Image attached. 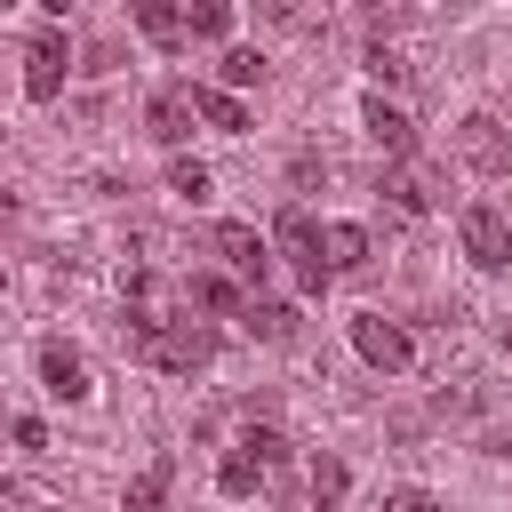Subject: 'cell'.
Masks as SVG:
<instances>
[{
  "instance_id": "cell-1",
  "label": "cell",
  "mask_w": 512,
  "mask_h": 512,
  "mask_svg": "<svg viewBox=\"0 0 512 512\" xmlns=\"http://www.w3.org/2000/svg\"><path fill=\"white\" fill-rule=\"evenodd\" d=\"M272 248L288 256V272H296V288H304V296H320V288L336 280V272L320 264V224H312V208H296V200H288V208H280V224H272Z\"/></svg>"
},
{
  "instance_id": "cell-2",
  "label": "cell",
  "mask_w": 512,
  "mask_h": 512,
  "mask_svg": "<svg viewBox=\"0 0 512 512\" xmlns=\"http://www.w3.org/2000/svg\"><path fill=\"white\" fill-rule=\"evenodd\" d=\"M144 360L168 368V376H200V368L216 360V328H208V320H168L160 336H144Z\"/></svg>"
},
{
  "instance_id": "cell-3",
  "label": "cell",
  "mask_w": 512,
  "mask_h": 512,
  "mask_svg": "<svg viewBox=\"0 0 512 512\" xmlns=\"http://www.w3.org/2000/svg\"><path fill=\"white\" fill-rule=\"evenodd\" d=\"M456 240H464V256H472L480 272H504V264H512V224H504V208H488V200H472V208L456 216Z\"/></svg>"
},
{
  "instance_id": "cell-4",
  "label": "cell",
  "mask_w": 512,
  "mask_h": 512,
  "mask_svg": "<svg viewBox=\"0 0 512 512\" xmlns=\"http://www.w3.org/2000/svg\"><path fill=\"white\" fill-rule=\"evenodd\" d=\"M208 248L224 256V272H232L240 288H264V272H272V240H264L256 224H216Z\"/></svg>"
},
{
  "instance_id": "cell-5",
  "label": "cell",
  "mask_w": 512,
  "mask_h": 512,
  "mask_svg": "<svg viewBox=\"0 0 512 512\" xmlns=\"http://www.w3.org/2000/svg\"><path fill=\"white\" fill-rule=\"evenodd\" d=\"M352 352H360L368 368H384V376H400V368L416 360L408 328H400V320H384V312H360V320H352Z\"/></svg>"
},
{
  "instance_id": "cell-6",
  "label": "cell",
  "mask_w": 512,
  "mask_h": 512,
  "mask_svg": "<svg viewBox=\"0 0 512 512\" xmlns=\"http://www.w3.org/2000/svg\"><path fill=\"white\" fill-rule=\"evenodd\" d=\"M64 72H72V48H64V32H40V40L24 48V96H32V104L64 96Z\"/></svg>"
},
{
  "instance_id": "cell-7",
  "label": "cell",
  "mask_w": 512,
  "mask_h": 512,
  "mask_svg": "<svg viewBox=\"0 0 512 512\" xmlns=\"http://www.w3.org/2000/svg\"><path fill=\"white\" fill-rule=\"evenodd\" d=\"M456 152L472 160V168H512V136H504V120H488V112H464V128H456Z\"/></svg>"
},
{
  "instance_id": "cell-8",
  "label": "cell",
  "mask_w": 512,
  "mask_h": 512,
  "mask_svg": "<svg viewBox=\"0 0 512 512\" xmlns=\"http://www.w3.org/2000/svg\"><path fill=\"white\" fill-rule=\"evenodd\" d=\"M384 192H392V208L424 216V208H440V168H424V160H392V168H384Z\"/></svg>"
},
{
  "instance_id": "cell-9",
  "label": "cell",
  "mask_w": 512,
  "mask_h": 512,
  "mask_svg": "<svg viewBox=\"0 0 512 512\" xmlns=\"http://www.w3.org/2000/svg\"><path fill=\"white\" fill-rule=\"evenodd\" d=\"M192 120H200V96H192V88H160V96L144 104V128H152L160 144H184Z\"/></svg>"
},
{
  "instance_id": "cell-10",
  "label": "cell",
  "mask_w": 512,
  "mask_h": 512,
  "mask_svg": "<svg viewBox=\"0 0 512 512\" xmlns=\"http://www.w3.org/2000/svg\"><path fill=\"white\" fill-rule=\"evenodd\" d=\"M360 128L376 136V152H392V160H416V128H408V112H400V104H384V96H368V112H360Z\"/></svg>"
},
{
  "instance_id": "cell-11",
  "label": "cell",
  "mask_w": 512,
  "mask_h": 512,
  "mask_svg": "<svg viewBox=\"0 0 512 512\" xmlns=\"http://www.w3.org/2000/svg\"><path fill=\"white\" fill-rule=\"evenodd\" d=\"M40 384H48L56 400H88V360H80L72 344H40Z\"/></svg>"
},
{
  "instance_id": "cell-12",
  "label": "cell",
  "mask_w": 512,
  "mask_h": 512,
  "mask_svg": "<svg viewBox=\"0 0 512 512\" xmlns=\"http://www.w3.org/2000/svg\"><path fill=\"white\" fill-rule=\"evenodd\" d=\"M168 488H176V464L168 456H152L136 480H128V496H120V512H168Z\"/></svg>"
},
{
  "instance_id": "cell-13",
  "label": "cell",
  "mask_w": 512,
  "mask_h": 512,
  "mask_svg": "<svg viewBox=\"0 0 512 512\" xmlns=\"http://www.w3.org/2000/svg\"><path fill=\"white\" fill-rule=\"evenodd\" d=\"M320 264L328 272H360L368 264V232L360 224H320Z\"/></svg>"
},
{
  "instance_id": "cell-14",
  "label": "cell",
  "mask_w": 512,
  "mask_h": 512,
  "mask_svg": "<svg viewBox=\"0 0 512 512\" xmlns=\"http://www.w3.org/2000/svg\"><path fill=\"white\" fill-rule=\"evenodd\" d=\"M240 328H248V336H264V344H296V304H272V296H248V312H240Z\"/></svg>"
},
{
  "instance_id": "cell-15",
  "label": "cell",
  "mask_w": 512,
  "mask_h": 512,
  "mask_svg": "<svg viewBox=\"0 0 512 512\" xmlns=\"http://www.w3.org/2000/svg\"><path fill=\"white\" fill-rule=\"evenodd\" d=\"M304 488H312V504H320V512H336V504H344V488H352L344 456H328V448H320V456L304 464Z\"/></svg>"
},
{
  "instance_id": "cell-16",
  "label": "cell",
  "mask_w": 512,
  "mask_h": 512,
  "mask_svg": "<svg viewBox=\"0 0 512 512\" xmlns=\"http://www.w3.org/2000/svg\"><path fill=\"white\" fill-rule=\"evenodd\" d=\"M136 32H144V40H160V48H184V8L144 0V8H136Z\"/></svg>"
},
{
  "instance_id": "cell-17",
  "label": "cell",
  "mask_w": 512,
  "mask_h": 512,
  "mask_svg": "<svg viewBox=\"0 0 512 512\" xmlns=\"http://www.w3.org/2000/svg\"><path fill=\"white\" fill-rule=\"evenodd\" d=\"M192 96H200V120H208V128H224V136L248 128V104H240V96H224V88H192Z\"/></svg>"
},
{
  "instance_id": "cell-18",
  "label": "cell",
  "mask_w": 512,
  "mask_h": 512,
  "mask_svg": "<svg viewBox=\"0 0 512 512\" xmlns=\"http://www.w3.org/2000/svg\"><path fill=\"white\" fill-rule=\"evenodd\" d=\"M192 304H200V312H248L240 280H224V272H200V280H192Z\"/></svg>"
},
{
  "instance_id": "cell-19",
  "label": "cell",
  "mask_w": 512,
  "mask_h": 512,
  "mask_svg": "<svg viewBox=\"0 0 512 512\" xmlns=\"http://www.w3.org/2000/svg\"><path fill=\"white\" fill-rule=\"evenodd\" d=\"M256 480H264V464H256V448H232V456L216 464V488H224V496H256Z\"/></svg>"
},
{
  "instance_id": "cell-20",
  "label": "cell",
  "mask_w": 512,
  "mask_h": 512,
  "mask_svg": "<svg viewBox=\"0 0 512 512\" xmlns=\"http://www.w3.org/2000/svg\"><path fill=\"white\" fill-rule=\"evenodd\" d=\"M224 32H232V8H224V0L184 8V40H224Z\"/></svg>"
},
{
  "instance_id": "cell-21",
  "label": "cell",
  "mask_w": 512,
  "mask_h": 512,
  "mask_svg": "<svg viewBox=\"0 0 512 512\" xmlns=\"http://www.w3.org/2000/svg\"><path fill=\"white\" fill-rule=\"evenodd\" d=\"M216 80H224V96H232V88H248V80H264V56H256V48H224V64H216Z\"/></svg>"
},
{
  "instance_id": "cell-22",
  "label": "cell",
  "mask_w": 512,
  "mask_h": 512,
  "mask_svg": "<svg viewBox=\"0 0 512 512\" xmlns=\"http://www.w3.org/2000/svg\"><path fill=\"white\" fill-rule=\"evenodd\" d=\"M168 192L176 200H208V168L200 160H168Z\"/></svg>"
},
{
  "instance_id": "cell-23",
  "label": "cell",
  "mask_w": 512,
  "mask_h": 512,
  "mask_svg": "<svg viewBox=\"0 0 512 512\" xmlns=\"http://www.w3.org/2000/svg\"><path fill=\"white\" fill-rule=\"evenodd\" d=\"M368 72H376V80H392V88H400V80H408V56H392V48H368Z\"/></svg>"
},
{
  "instance_id": "cell-24",
  "label": "cell",
  "mask_w": 512,
  "mask_h": 512,
  "mask_svg": "<svg viewBox=\"0 0 512 512\" xmlns=\"http://www.w3.org/2000/svg\"><path fill=\"white\" fill-rule=\"evenodd\" d=\"M8 440H16V448H48V424H40V416H16Z\"/></svg>"
},
{
  "instance_id": "cell-25",
  "label": "cell",
  "mask_w": 512,
  "mask_h": 512,
  "mask_svg": "<svg viewBox=\"0 0 512 512\" xmlns=\"http://www.w3.org/2000/svg\"><path fill=\"white\" fill-rule=\"evenodd\" d=\"M384 512H440V504H432L424 488H392V496H384Z\"/></svg>"
}]
</instances>
